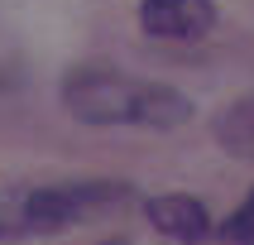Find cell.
<instances>
[{"label":"cell","mask_w":254,"mask_h":245,"mask_svg":"<svg viewBox=\"0 0 254 245\" xmlns=\"http://www.w3.org/2000/svg\"><path fill=\"white\" fill-rule=\"evenodd\" d=\"M129 197H134V187H129V183H106V178L29 187V202H24L29 236H58V231H67V226L111 216V212H120Z\"/></svg>","instance_id":"7a4b0ae2"},{"label":"cell","mask_w":254,"mask_h":245,"mask_svg":"<svg viewBox=\"0 0 254 245\" xmlns=\"http://www.w3.org/2000/svg\"><path fill=\"white\" fill-rule=\"evenodd\" d=\"M144 212H149V226H154L158 236H168V241H178V245H201L211 236V212H206V202L192 197V192H163V197H154Z\"/></svg>","instance_id":"277c9868"},{"label":"cell","mask_w":254,"mask_h":245,"mask_svg":"<svg viewBox=\"0 0 254 245\" xmlns=\"http://www.w3.org/2000/svg\"><path fill=\"white\" fill-rule=\"evenodd\" d=\"M5 82H10V77H5V72H0V86H5Z\"/></svg>","instance_id":"ba28073f"},{"label":"cell","mask_w":254,"mask_h":245,"mask_svg":"<svg viewBox=\"0 0 254 245\" xmlns=\"http://www.w3.org/2000/svg\"><path fill=\"white\" fill-rule=\"evenodd\" d=\"M216 144L235 159H254V91L250 96H235L230 106H221L211 120Z\"/></svg>","instance_id":"5b68a950"},{"label":"cell","mask_w":254,"mask_h":245,"mask_svg":"<svg viewBox=\"0 0 254 245\" xmlns=\"http://www.w3.org/2000/svg\"><path fill=\"white\" fill-rule=\"evenodd\" d=\"M216 241L221 245H254V187L245 192V202L216 226Z\"/></svg>","instance_id":"52a82bcc"},{"label":"cell","mask_w":254,"mask_h":245,"mask_svg":"<svg viewBox=\"0 0 254 245\" xmlns=\"http://www.w3.org/2000/svg\"><path fill=\"white\" fill-rule=\"evenodd\" d=\"M139 24L154 39H201L216 29V0H139Z\"/></svg>","instance_id":"3957f363"},{"label":"cell","mask_w":254,"mask_h":245,"mask_svg":"<svg viewBox=\"0 0 254 245\" xmlns=\"http://www.w3.org/2000/svg\"><path fill=\"white\" fill-rule=\"evenodd\" d=\"M63 106L82 125H144V130H178L192 115V101L168 82H144L129 72L82 63L63 72Z\"/></svg>","instance_id":"6da1fadb"},{"label":"cell","mask_w":254,"mask_h":245,"mask_svg":"<svg viewBox=\"0 0 254 245\" xmlns=\"http://www.w3.org/2000/svg\"><path fill=\"white\" fill-rule=\"evenodd\" d=\"M106 245H125V241H106Z\"/></svg>","instance_id":"9c48e42d"},{"label":"cell","mask_w":254,"mask_h":245,"mask_svg":"<svg viewBox=\"0 0 254 245\" xmlns=\"http://www.w3.org/2000/svg\"><path fill=\"white\" fill-rule=\"evenodd\" d=\"M24 202H29V183H10V187H0V241H29Z\"/></svg>","instance_id":"8992f818"}]
</instances>
